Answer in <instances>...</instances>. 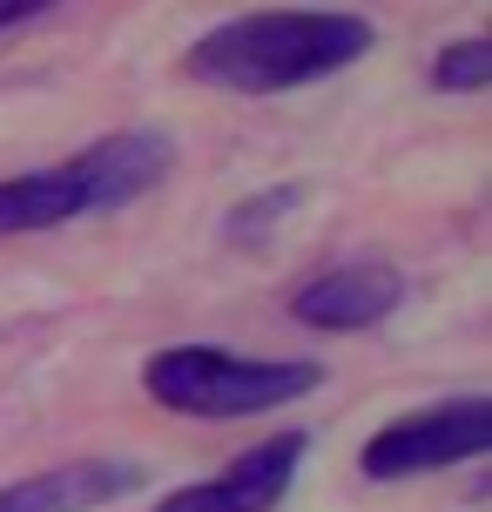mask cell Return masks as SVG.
<instances>
[{"label": "cell", "instance_id": "obj_1", "mask_svg": "<svg viewBox=\"0 0 492 512\" xmlns=\"http://www.w3.org/2000/svg\"><path fill=\"white\" fill-rule=\"evenodd\" d=\"M371 21L358 14H311V7H277V14H243V21L209 27L189 48V75L230 95H284L304 81H324L371 54Z\"/></svg>", "mask_w": 492, "mask_h": 512}, {"label": "cell", "instance_id": "obj_2", "mask_svg": "<svg viewBox=\"0 0 492 512\" xmlns=\"http://www.w3.org/2000/svg\"><path fill=\"white\" fill-rule=\"evenodd\" d=\"M142 384L162 411L182 418H250V411H277L324 384V364L311 358H243V351H216V344H176L142 364Z\"/></svg>", "mask_w": 492, "mask_h": 512}, {"label": "cell", "instance_id": "obj_3", "mask_svg": "<svg viewBox=\"0 0 492 512\" xmlns=\"http://www.w3.org/2000/svg\"><path fill=\"white\" fill-rule=\"evenodd\" d=\"M492 452V405L486 398H452L439 411H412L385 432L364 438V479H412V472H439V465L479 459Z\"/></svg>", "mask_w": 492, "mask_h": 512}, {"label": "cell", "instance_id": "obj_4", "mask_svg": "<svg viewBox=\"0 0 492 512\" xmlns=\"http://www.w3.org/2000/svg\"><path fill=\"white\" fill-rule=\"evenodd\" d=\"M297 459H304V432H277L250 452H236L216 479L169 492L156 512H277L290 479H297Z\"/></svg>", "mask_w": 492, "mask_h": 512}, {"label": "cell", "instance_id": "obj_5", "mask_svg": "<svg viewBox=\"0 0 492 512\" xmlns=\"http://www.w3.org/2000/svg\"><path fill=\"white\" fill-rule=\"evenodd\" d=\"M169 162L176 149L149 135V128H122V135H102V142H88L75 162H61L68 182H75L81 196V216H95V209H122L135 196H149L162 176H169Z\"/></svg>", "mask_w": 492, "mask_h": 512}, {"label": "cell", "instance_id": "obj_6", "mask_svg": "<svg viewBox=\"0 0 492 512\" xmlns=\"http://www.w3.org/2000/svg\"><path fill=\"white\" fill-rule=\"evenodd\" d=\"M405 297V277L378 263V256H364V263H337L324 277L297 283L290 290V317L297 324H311V331H371L378 317H391Z\"/></svg>", "mask_w": 492, "mask_h": 512}, {"label": "cell", "instance_id": "obj_7", "mask_svg": "<svg viewBox=\"0 0 492 512\" xmlns=\"http://www.w3.org/2000/svg\"><path fill=\"white\" fill-rule=\"evenodd\" d=\"M135 465L115 459H81V465H54V472H34V479H14L0 486V512H95L108 499L135 492Z\"/></svg>", "mask_w": 492, "mask_h": 512}, {"label": "cell", "instance_id": "obj_8", "mask_svg": "<svg viewBox=\"0 0 492 512\" xmlns=\"http://www.w3.org/2000/svg\"><path fill=\"white\" fill-rule=\"evenodd\" d=\"M81 216V196L68 169H27V176L0 182V236H34V230H61Z\"/></svg>", "mask_w": 492, "mask_h": 512}, {"label": "cell", "instance_id": "obj_9", "mask_svg": "<svg viewBox=\"0 0 492 512\" xmlns=\"http://www.w3.org/2000/svg\"><path fill=\"white\" fill-rule=\"evenodd\" d=\"M486 81H492V41H452L432 61V88H445V95H472Z\"/></svg>", "mask_w": 492, "mask_h": 512}, {"label": "cell", "instance_id": "obj_10", "mask_svg": "<svg viewBox=\"0 0 492 512\" xmlns=\"http://www.w3.org/2000/svg\"><path fill=\"white\" fill-rule=\"evenodd\" d=\"M290 203H297V189H263V196H250V203H236V216L223 223V236H230V243H250V236H263L270 223H284Z\"/></svg>", "mask_w": 492, "mask_h": 512}, {"label": "cell", "instance_id": "obj_11", "mask_svg": "<svg viewBox=\"0 0 492 512\" xmlns=\"http://www.w3.org/2000/svg\"><path fill=\"white\" fill-rule=\"evenodd\" d=\"M54 0H0V27H14V21H34V14H48Z\"/></svg>", "mask_w": 492, "mask_h": 512}]
</instances>
